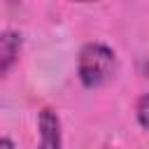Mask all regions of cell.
<instances>
[{
    "mask_svg": "<svg viewBox=\"0 0 149 149\" xmlns=\"http://www.w3.org/2000/svg\"><path fill=\"white\" fill-rule=\"evenodd\" d=\"M116 68V56L109 47L100 44V42H91L79 51V79L86 88H95L100 84H105L112 72Z\"/></svg>",
    "mask_w": 149,
    "mask_h": 149,
    "instance_id": "obj_1",
    "label": "cell"
},
{
    "mask_svg": "<svg viewBox=\"0 0 149 149\" xmlns=\"http://www.w3.org/2000/svg\"><path fill=\"white\" fill-rule=\"evenodd\" d=\"M40 149H61V119L49 107L40 112Z\"/></svg>",
    "mask_w": 149,
    "mask_h": 149,
    "instance_id": "obj_2",
    "label": "cell"
},
{
    "mask_svg": "<svg viewBox=\"0 0 149 149\" xmlns=\"http://www.w3.org/2000/svg\"><path fill=\"white\" fill-rule=\"evenodd\" d=\"M19 49H21V35H16L14 30H5L0 35V74H7V70L19 56Z\"/></svg>",
    "mask_w": 149,
    "mask_h": 149,
    "instance_id": "obj_3",
    "label": "cell"
},
{
    "mask_svg": "<svg viewBox=\"0 0 149 149\" xmlns=\"http://www.w3.org/2000/svg\"><path fill=\"white\" fill-rule=\"evenodd\" d=\"M137 121L142 128H149V93L142 95L137 102Z\"/></svg>",
    "mask_w": 149,
    "mask_h": 149,
    "instance_id": "obj_4",
    "label": "cell"
},
{
    "mask_svg": "<svg viewBox=\"0 0 149 149\" xmlns=\"http://www.w3.org/2000/svg\"><path fill=\"white\" fill-rule=\"evenodd\" d=\"M0 149H14L12 140H9V137H2V140H0Z\"/></svg>",
    "mask_w": 149,
    "mask_h": 149,
    "instance_id": "obj_5",
    "label": "cell"
}]
</instances>
